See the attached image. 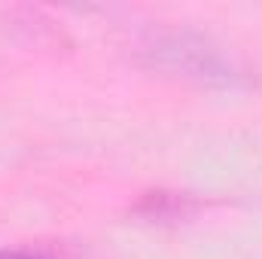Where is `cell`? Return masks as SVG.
I'll list each match as a JSON object with an SVG mask.
<instances>
[{"label":"cell","mask_w":262,"mask_h":259,"mask_svg":"<svg viewBox=\"0 0 262 259\" xmlns=\"http://www.w3.org/2000/svg\"><path fill=\"white\" fill-rule=\"evenodd\" d=\"M0 259H52V256L34 253V250H18V247H0Z\"/></svg>","instance_id":"cell-3"},{"label":"cell","mask_w":262,"mask_h":259,"mask_svg":"<svg viewBox=\"0 0 262 259\" xmlns=\"http://www.w3.org/2000/svg\"><path fill=\"white\" fill-rule=\"evenodd\" d=\"M198 210V201L186 192H168V189H152L143 192V198L134 204V213L149 220V223H174L186 220L189 213Z\"/></svg>","instance_id":"cell-2"},{"label":"cell","mask_w":262,"mask_h":259,"mask_svg":"<svg viewBox=\"0 0 262 259\" xmlns=\"http://www.w3.org/2000/svg\"><path fill=\"white\" fill-rule=\"evenodd\" d=\"M140 52L146 64L183 76V79H195L201 85L247 82V70L232 55H226L216 43L192 31H156L140 43Z\"/></svg>","instance_id":"cell-1"}]
</instances>
